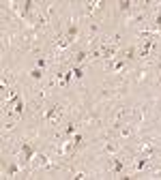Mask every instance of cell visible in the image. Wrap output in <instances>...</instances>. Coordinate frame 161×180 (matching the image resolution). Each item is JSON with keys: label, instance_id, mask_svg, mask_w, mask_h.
I'll return each mask as SVG.
<instances>
[{"label": "cell", "instance_id": "cell-1", "mask_svg": "<svg viewBox=\"0 0 161 180\" xmlns=\"http://www.w3.org/2000/svg\"><path fill=\"white\" fill-rule=\"evenodd\" d=\"M60 118V107L58 105H54V107H50V110L45 112V120L47 122H52V124H56V120Z\"/></svg>", "mask_w": 161, "mask_h": 180}, {"label": "cell", "instance_id": "cell-2", "mask_svg": "<svg viewBox=\"0 0 161 180\" xmlns=\"http://www.w3.org/2000/svg\"><path fill=\"white\" fill-rule=\"evenodd\" d=\"M110 163H112V172H114V174H120V172H122V167H125V163H122L118 157H112V159H110Z\"/></svg>", "mask_w": 161, "mask_h": 180}, {"label": "cell", "instance_id": "cell-3", "mask_svg": "<svg viewBox=\"0 0 161 180\" xmlns=\"http://www.w3.org/2000/svg\"><path fill=\"white\" fill-rule=\"evenodd\" d=\"M22 155H24V161H30L32 159V155H34V152H32V148H30V144H22Z\"/></svg>", "mask_w": 161, "mask_h": 180}, {"label": "cell", "instance_id": "cell-4", "mask_svg": "<svg viewBox=\"0 0 161 180\" xmlns=\"http://www.w3.org/2000/svg\"><path fill=\"white\" fill-rule=\"evenodd\" d=\"M103 7V2H88L86 4V13H95L97 9H101Z\"/></svg>", "mask_w": 161, "mask_h": 180}, {"label": "cell", "instance_id": "cell-5", "mask_svg": "<svg viewBox=\"0 0 161 180\" xmlns=\"http://www.w3.org/2000/svg\"><path fill=\"white\" fill-rule=\"evenodd\" d=\"M120 71H125V60H118L112 65V73H120Z\"/></svg>", "mask_w": 161, "mask_h": 180}, {"label": "cell", "instance_id": "cell-6", "mask_svg": "<svg viewBox=\"0 0 161 180\" xmlns=\"http://www.w3.org/2000/svg\"><path fill=\"white\" fill-rule=\"evenodd\" d=\"M71 41H73V39H62V41H56V49H65V47H69V45H71Z\"/></svg>", "mask_w": 161, "mask_h": 180}, {"label": "cell", "instance_id": "cell-7", "mask_svg": "<svg viewBox=\"0 0 161 180\" xmlns=\"http://www.w3.org/2000/svg\"><path fill=\"white\" fill-rule=\"evenodd\" d=\"M114 54H116L114 45H112V47H103V58H114Z\"/></svg>", "mask_w": 161, "mask_h": 180}, {"label": "cell", "instance_id": "cell-8", "mask_svg": "<svg viewBox=\"0 0 161 180\" xmlns=\"http://www.w3.org/2000/svg\"><path fill=\"white\" fill-rule=\"evenodd\" d=\"M30 75H32V79H41V77H43V69H39V67H37V69H32V71H30Z\"/></svg>", "mask_w": 161, "mask_h": 180}, {"label": "cell", "instance_id": "cell-9", "mask_svg": "<svg viewBox=\"0 0 161 180\" xmlns=\"http://www.w3.org/2000/svg\"><path fill=\"white\" fill-rule=\"evenodd\" d=\"M86 58H88V54H86V52H79L77 56H75V65H79V62H84Z\"/></svg>", "mask_w": 161, "mask_h": 180}, {"label": "cell", "instance_id": "cell-10", "mask_svg": "<svg viewBox=\"0 0 161 180\" xmlns=\"http://www.w3.org/2000/svg\"><path fill=\"white\" fill-rule=\"evenodd\" d=\"M133 54H136V49L129 47V49H125V52H122V56H125V58H133Z\"/></svg>", "mask_w": 161, "mask_h": 180}, {"label": "cell", "instance_id": "cell-11", "mask_svg": "<svg viewBox=\"0 0 161 180\" xmlns=\"http://www.w3.org/2000/svg\"><path fill=\"white\" fill-rule=\"evenodd\" d=\"M120 135H122V137H129V135H131V129H129V127H120Z\"/></svg>", "mask_w": 161, "mask_h": 180}, {"label": "cell", "instance_id": "cell-12", "mask_svg": "<svg viewBox=\"0 0 161 180\" xmlns=\"http://www.w3.org/2000/svg\"><path fill=\"white\" fill-rule=\"evenodd\" d=\"M131 9V2H127V0H122L120 2V11H129Z\"/></svg>", "mask_w": 161, "mask_h": 180}, {"label": "cell", "instance_id": "cell-13", "mask_svg": "<svg viewBox=\"0 0 161 180\" xmlns=\"http://www.w3.org/2000/svg\"><path fill=\"white\" fill-rule=\"evenodd\" d=\"M75 34H77V26H71V28H69V39H73Z\"/></svg>", "mask_w": 161, "mask_h": 180}, {"label": "cell", "instance_id": "cell-14", "mask_svg": "<svg viewBox=\"0 0 161 180\" xmlns=\"http://www.w3.org/2000/svg\"><path fill=\"white\" fill-rule=\"evenodd\" d=\"M30 9H32V2H30V0H26V2H24V13H28ZM24 13H22V15H24Z\"/></svg>", "mask_w": 161, "mask_h": 180}, {"label": "cell", "instance_id": "cell-15", "mask_svg": "<svg viewBox=\"0 0 161 180\" xmlns=\"http://www.w3.org/2000/svg\"><path fill=\"white\" fill-rule=\"evenodd\" d=\"M15 112H17V114H22V112H24V103H22V101H17V103H15Z\"/></svg>", "mask_w": 161, "mask_h": 180}, {"label": "cell", "instance_id": "cell-16", "mask_svg": "<svg viewBox=\"0 0 161 180\" xmlns=\"http://www.w3.org/2000/svg\"><path fill=\"white\" fill-rule=\"evenodd\" d=\"M71 71H73V75H75L77 79H79V77L84 75V73H82V69H79V67H75V69H71Z\"/></svg>", "mask_w": 161, "mask_h": 180}, {"label": "cell", "instance_id": "cell-17", "mask_svg": "<svg viewBox=\"0 0 161 180\" xmlns=\"http://www.w3.org/2000/svg\"><path fill=\"white\" fill-rule=\"evenodd\" d=\"M73 133H75V122H73V124H69V127H67V135H69V137H71Z\"/></svg>", "mask_w": 161, "mask_h": 180}, {"label": "cell", "instance_id": "cell-18", "mask_svg": "<svg viewBox=\"0 0 161 180\" xmlns=\"http://www.w3.org/2000/svg\"><path fill=\"white\" fill-rule=\"evenodd\" d=\"M45 65H47L45 58H39V60H37V67H39V69H45Z\"/></svg>", "mask_w": 161, "mask_h": 180}, {"label": "cell", "instance_id": "cell-19", "mask_svg": "<svg viewBox=\"0 0 161 180\" xmlns=\"http://www.w3.org/2000/svg\"><path fill=\"white\" fill-rule=\"evenodd\" d=\"M114 150H116V148L112 146V144H107V146H105V152H114Z\"/></svg>", "mask_w": 161, "mask_h": 180}, {"label": "cell", "instance_id": "cell-20", "mask_svg": "<svg viewBox=\"0 0 161 180\" xmlns=\"http://www.w3.org/2000/svg\"><path fill=\"white\" fill-rule=\"evenodd\" d=\"M157 26H159V30H161V13L157 15Z\"/></svg>", "mask_w": 161, "mask_h": 180}, {"label": "cell", "instance_id": "cell-21", "mask_svg": "<svg viewBox=\"0 0 161 180\" xmlns=\"http://www.w3.org/2000/svg\"><path fill=\"white\" fill-rule=\"evenodd\" d=\"M159 82H161V77H159Z\"/></svg>", "mask_w": 161, "mask_h": 180}]
</instances>
